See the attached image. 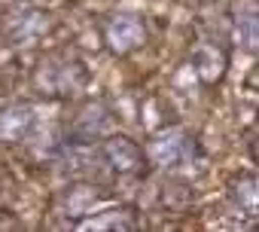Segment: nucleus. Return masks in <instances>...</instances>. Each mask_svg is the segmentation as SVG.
Masks as SVG:
<instances>
[{"instance_id":"nucleus-1","label":"nucleus","mask_w":259,"mask_h":232,"mask_svg":"<svg viewBox=\"0 0 259 232\" xmlns=\"http://www.w3.org/2000/svg\"><path fill=\"white\" fill-rule=\"evenodd\" d=\"M144 40H147V28L135 16H116L107 25V43L113 46V52H132Z\"/></svg>"},{"instance_id":"nucleus-2","label":"nucleus","mask_w":259,"mask_h":232,"mask_svg":"<svg viewBox=\"0 0 259 232\" xmlns=\"http://www.w3.org/2000/svg\"><path fill=\"white\" fill-rule=\"evenodd\" d=\"M147 153H150V159H153L156 165L171 168V165H177L180 159H186L189 144H186V138H183L180 132H165V135H159V138L150 141Z\"/></svg>"},{"instance_id":"nucleus-3","label":"nucleus","mask_w":259,"mask_h":232,"mask_svg":"<svg viewBox=\"0 0 259 232\" xmlns=\"http://www.w3.org/2000/svg\"><path fill=\"white\" fill-rule=\"evenodd\" d=\"M34 120H37L34 110L25 107V104H16V107L4 110V113H0V141H7V144L22 141L34 129Z\"/></svg>"},{"instance_id":"nucleus-4","label":"nucleus","mask_w":259,"mask_h":232,"mask_svg":"<svg viewBox=\"0 0 259 232\" xmlns=\"http://www.w3.org/2000/svg\"><path fill=\"white\" fill-rule=\"evenodd\" d=\"M104 159L116 168V171H135L141 165V150L128 141V138H110L104 144Z\"/></svg>"},{"instance_id":"nucleus-5","label":"nucleus","mask_w":259,"mask_h":232,"mask_svg":"<svg viewBox=\"0 0 259 232\" xmlns=\"http://www.w3.org/2000/svg\"><path fill=\"white\" fill-rule=\"evenodd\" d=\"M85 229H132L135 220L128 217V211H107L104 217H95L89 223H82Z\"/></svg>"},{"instance_id":"nucleus-6","label":"nucleus","mask_w":259,"mask_h":232,"mask_svg":"<svg viewBox=\"0 0 259 232\" xmlns=\"http://www.w3.org/2000/svg\"><path fill=\"white\" fill-rule=\"evenodd\" d=\"M235 199H244V205H241V208L253 217V214H256V180H253V177H247V180H244V186L238 183V186H235Z\"/></svg>"},{"instance_id":"nucleus-7","label":"nucleus","mask_w":259,"mask_h":232,"mask_svg":"<svg viewBox=\"0 0 259 232\" xmlns=\"http://www.w3.org/2000/svg\"><path fill=\"white\" fill-rule=\"evenodd\" d=\"M238 37H241V43L247 49H256V16L253 13L238 22Z\"/></svg>"}]
</instances>
